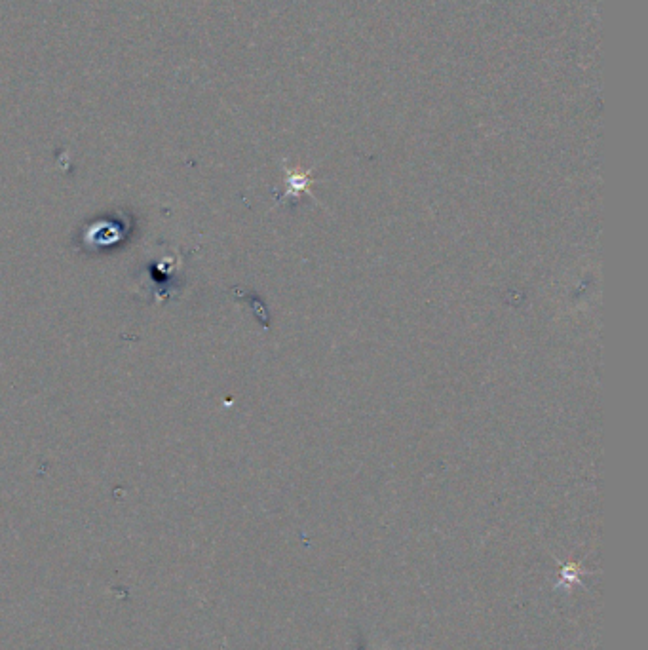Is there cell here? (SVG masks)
I'll list each match as a JSON object with an SVG mask.
<instances>
[{
    "label": "cell",
    "mask_w": 648,
    "mask_h": 650,
    "mask_svg": "<svg viewBox=\"0 0 648 650\" xmlns=\"http://www.w3.org/2000/svg\"><path fill=\"white\" fill-rule=\"evenodd\" d=\"M360 650H365V647H363V645H362V649H360Z\"/></svg>",
    "instance_id": "6da1fadb"
}]
</instances>
